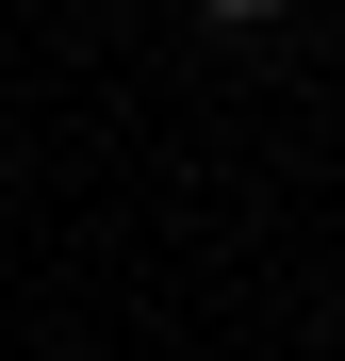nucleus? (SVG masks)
<instances>
[{
	"instance_id": "f257e3e1",
	"label": "nucleus",
	"mask_w": 345,
	"mask_h": 361,
	"mask_svg": "<svg viewBox=\"0 0 345 361\" xmlns=\"http://www.w3.org/2000/svg\"><path fill=\"white\" fill-rule=\"evenodd\" d=\"M198 17H230V33H263V17H296V0H198Z\"/></svg>"
}]
</instances>
